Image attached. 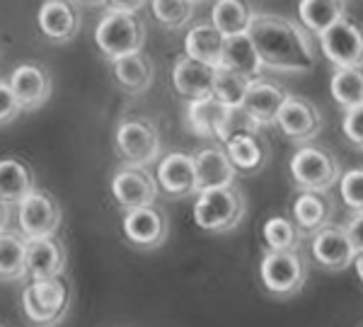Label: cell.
Returning <instances> with one entry per match:
<instances>
[{
    "label": "cell",
    "instance_id": "cell-4",
    "mask_svg": "<svg viewBox=\"0 0 363 327\" xmlns=\"http://www.w3.org/2000/svg\"><path fill=\"white\" fill-rule=\"evenodd\" d=\"M95 44L107 58H124L143 51L145 44V25L131 13L107 10L95 29Z\"/></svg>",
    "mask_w": 363,
    "mask_h": 327
},
{
    "label": "cell",
    "instance_id": "cell-3",
    "mask_svg": "<svg viewBox=\"0 0 363 327\" xmlns=\"http://www.w3.org/2000/svg\"><path fill=\"white\" fill-rule=\"evenodd\" d=\"M70 289L63 277L37 279L22 291V313L32 327H56L66 318Z\"/></svg>",
    "mask_w": 363,
    "mask_h": 327
},
{
    "label": "cell",
    "instance_id": "cell-34",
    "mask_svg": "<svg viewBox=\"0 0 363 327\" xmlns=\"http://www.w3.org/2000/svg\"><path fill=\"white\" fill-rule=\"evenodd\" d=\"M259 128L262 126L257 124L242 107H228L216 138H218L220 143H228L238 136H259Z\"/></svg>",
    "mask_w": 363,
    "mask_h": 327
},
{
    "label": "cell",
    "instance_id": "cell-17",
    "mask_svg": "<svg viewBox=\"0 0 363 327\" xmlns=\"http://www.w3.org/2000/svg\"><path fill=\"white\" fill-rule=\"evenodd\" d=\"M37 22L51 42H70L80 32V13L70 0H44Z\"/></svg>",
    "mask_w": 363,
    "mask_h": 327
},
{
    "label": "cell",
    "instance_id": "cell-11",
    "mask_svg": "<svg viewBox=\"0 0 363 327\" xmlns=\"http://www.w3.org/2000/svg\"><path fill=\"white\" fill-rule=\"evenodd\" d=\"M274 124H277L281 128V133H284L286 138H291V141L308 143L322 131L325 119H322V112L310 100L298 97V95H289L284 107L279 109Z\"/></svg>",
    "mask_w": 363,
    "mask_h": 327
},
{
    "label": "cell",
    "instance_id": "cell-44",
    "mask_svg": "<svg viewBox=\"0 0 363 327\" xmlns=\"http://www.w3.org/2000/svg\"><path fill=\"white\" fill-rule=\"evenodd\" d=\"M189 3H194V5H196V3H203V0H189Z\"/></svg>",
    "mask_w": 363,
    "mask_h": 327
},
{
    "label": "cell",
    "instance_id": "cell-36",
    "mask_svg": "<svg viewBox=\"0 0 363 327\" xmlns=\"http://www.w3.org/2000/svg\"><path fill=\"white\" fill-rule=\"evenodd\" d=\"M339 194L354 214L363 211V170H349L339 177Z\"/></svg>",
    "mask_w": 363,
    "mask_h": 327
},
{
    "label": "cell",
    "instance_id": "cell-6",
    "mask_svg": "<svg viewBox=\"0 0 363 327\" xmlns=\"http://www.w3.org/2000/svg\"><path fill=\"white\" fill-rule=\"evenodd\" d=\"M308 260L298 250L267 253L259 262V279L264 289L277 299H291L301 294L308 282Z\"/></svg>",
    "mask_w": 363,
    "mask_h": 327
},
{
    "label": "cell",
    "instance_id": "cell-19",
    "mask_svg": "<svg viewBox=\"0 0 363 327\" xmlns=\"http://www.w3.org/2000/svg\"><path fill=\"white\" fill-rule=\"evenodd\" d=\"M335 218V201L327 192H301L294 201V223L306 235H315Z\"/></svg>",
    "mask_w": 363,
    "mask_h": 327
},
{
    "label": "cell",
    "instance_id": "cell-31",
    "mask_svg": "<svg viewBox=\"0 0 363 327\" xmlns=\"http://www.w3.org/2000/svg\"><path fill=\"white\" fill-rule=\"evenodd\" d=\"M330 92L335 102L347 109L363 104V68H337L330 80Z\"/></svg>",
    "mask_w": 363,
    "mask_h": 327
},
{
    "label": "cell",
    "instance_id": "cell-21",
    "mask_svg": "<svg viewBox=\"0 0 363 327\" xmlns=\"http://www.w3.org/2000/svg\"><path fill=\"white\" fill-rule=\"evenodd\" d=\"M213 75L216 68L206 66V63H199L194 58L182 56L174 61L172 85L186 100H201V97H208L211 90H213Z\"/></svg>",
    "mask_w": 363,
    "mask_h": 327
},
{
    "label": "cell",
    "instance_id": "cell-27",
    "mask_svg": "<svg viewBox=\"0 0 363 327\" xmlns=\"http://www.w3.org/2000/svg\"><path fill=\"white\" fill-rule=\"evenodd\" d=\"M34 189V174L22 160L3 157L0 160V201L20 204Z\"/></svg>",
    "mask_w": 363,
    "mask_h": 327
},
{
    "label": "cell",
    "instance_id": "cell-8",
    "mask_svg": "<svg viewBox=\"0 0 363 327\" xmlns=\"http://www.w3.org/2000/svg\"><path fill=\"white\" fill-rule=\"evenodd\" d=\"M61 221H63L61 206L44 189H32L25 199L17 204V223H20L25 240L54 238L58 228H61Z\"/></svg>",
    "mask_w": 363,
    "mask_h": 327
},
{
    "label": "cell",
    "instance_id": "cell-42",
    "mask_svg": "<svg viewBox=\"0 0 363 327\" xmlns=\"http://www.w3.org/2000/svg\"><path fill=\"white\" fill-rule=\"evenodd\" d=\"M354 270H356V277L361 279V284H363V253L356 255V260H354Z\"/></svg>",
    "mask_w": 363,
    "mask_h": 327
},
{
    "label": "cell",
    "instance_id": "cell-12",
    "mask_svg": "<svg viewBox=\"0 0 363 327\" xmlns=\"http://www.w3.org/2000/svg\"><path fill=\"white\" fill-rule=\"evenodd\" d=\"M121 231H124L126 240L131 243L133 248L155 250L167 240L169 223H167L165 211H160V209H155V206H140V209H131V211L124 214Z\"/></svg>",
    "mask_w": 363,
    "mask_h": 327
},
{
    "label": "cell",
    "instance_id": "cell-35",
    "mask_svg": "<svg viewBox=\"0 0 363 327\" xmlns=\"http://www.w3.org/2000/svg\"><path fill=\"white\" fill-rule=\"evenodd\" d=\"M150 10H153L155 20L169 29L184 27L194 17V3L189 0H153Z\"/></svg>",
    "mask_w": 363,
    "mask_h": 327
},
{
    "label": "cell",
    "instance_id": "cell-45",
    "mask_svg": "<svg viewBox=\"0 0 363 327\" xmlns=\"http://www.w3.org/2000/svg\"><path fill=\"white\" fill-rule=\"evenodd\" d=\"M344 3H347V0H344Z\"/></svg>",
    "mask_w": 363,
    "mask_h": 327
},
{
    "label": "cell",
    "instance_id": "cell-38",
    "mask_svg": "<svg viewBox=\"0 0 363 327\" xmlns=\"http://www.w3.org/2000/svg\"><path fill=\"white\" fill-rule=\"evenodd\" d=\"M20 104H17L13 90L5 80H0V124H10L17 114H20Z\"/></svg>",
    "mask_w": 363,
    "mask_h": 327
},
{
    "label": "cell",
    "instance_id": "cell-23",
    "mask_svg": "<svg viewBox=\"0 0 363 327\" xmlns=\"http://www.w3.org/2000/svg\"><path fill=\"white\" fill-rule=\"evenodd\" d=\"M220 68L242 75L247 80H257L262 73V61L257 56V49L247 34L228 37L223 44V56H220Z\"/></svg>",
    "mask_w": 363,
    "mask_h": 327
},
{
    "label": "cell",
    "instance_id": "cell-5",
    "mask_svg": "<svg viewBox=\"0 0 363 327\" xmlns=\"http://www.w3.org/2000/svg\"><path fill=\"white\" fill-rule=\"evenodd\" d=\"M289 170L301 192H330L342 177L339 160L322 145H301L291 157Z\"/></svg>",
    "mask_w": 363,
    "mask_h": 327
},
{
    "label": "cell",
    "instance_id": "cell-14",
    "mask_svg": "<svg viewBox=\"0 0 363 327\" xmlns=\"http://www.w3.org/2000/svg\"><path fill=\"white\" fill-rule=\"evenodd\" d=\"M8 85L13 90L22 112L39 109L51 97V75L46 68L37 66V63H22V66H17L13 75H10Z\"/></svg>",
    "mask_w": 363,
    "mask_h": 327
},
{
    "label": "cell",
    "instance_id": "cell-46",
    "mask_svg": "<svg viewBox=\"0 0 363 327\" xmlns=\"http://www.w3.org/2000/svg\"><path fill=\"white\" fill-rule=\"evenodd\" d=\"M0 327H3V325H0Z\"/></svg>",
    "mask_w": 363,
    "mask_h": 327
},
{
    "label": "cell",
    "instance_id": "cell-24",
    "mask_svg": "<svg viewBox=\"0 0 363 327\" xmlns=\"http://www.w3.org/2000/svg\"><path fill=\"white\" fill-rule=\"evenodd\" d=\"M342 17H347V3L344 0H301L298 3L301 27L310 34H318V37L332 25H337Z\"/></svg>",
    "mask_w": 363,
    "mask_h": 327
},
{
    "label": "cell",
    "instance_id": "cell-43",
    "mask_svg": "<svg viewBox=\"0 0 363 327\" xmlns=\"http://www.w3.org/2000/svg\"><path fill=\"white\" fill-rule=\"evenodd\" d=\"M87 5H107V0H83Z\"/></svg>",
    "mask_w": 363,
    "mask_h": 327
},
{
    "label": "cell",
    "instance_id": "cell-10",
    "mask_svg": "<svg viewBox=\"0 0 363 327\" xmlns=\"http://www.w3.org/2000/svg\"><path fill=\"white\" fill-rule=\"evenodd\" d=\"M310 253H313V260L320 270L325 272H347L349 267H354L356 260V250L351 245L344 226H325L322 231H318L313 235V243H310Z\"/></svg>",
    "mask_w": 363,
    "mask_h": 327
},
{
    "label": "cell",
    "instance_id": "cell-29",
    "mask_svg": "<svg viewBox=\"0 0 363 327\" xmlns=\"http://www.w3.org/2000/svg\"><path fill=\"white\" fill-rule=\"evenodd\" d=\"M252 15L255 13L245 0H216L211 10V25L225 39L238 37V34H247Z\"/></svg>",
    "mask_w": 363,
    "mask_h": 327
},
{
    "label": "cell",
    "instance_id": "cell-22",
    "mask_svg": "<svg viewBox=\"0 0 363 327\" xmlns=\"http://www.w3.org/2000/svg\"><path fill=\"white\" fill-rule=\"evenodd\" d=\"M225 37L218 32L211 22L191 27L184 37V56L194 58L199 63H206L211 68L220 66V56H223Z\"/></svg>",
    "mask_w": 363,
    "mask_h": 327
},
{
    "label": "cell",
    "instance_id": "cell-2",
    "mask_svg": "<svg viewBox=\"0 0 363 327\" xmlns=\"http://www.w3.org/2000/svg\"><path fill=\"white\" fill-rule=\"evenodd\" d=\"M245 211H247V201L235 184L199 192L194 204V223L206 233H228L242 223Z\"/></svg>",
    "mask_w": 363,
    "mask_h": 327
},
{
    "label": "cell",
    "instance_id": "cell-13",
    "mask_svg": "<svg viewBox=\"0 0 363 327\" xmlns=\"http://www.w3.org/2000/svg\"><path fill=\"white\" fill-rule=\"evenodd\" d=\"M157 182L145 167H121L112 177V196L121 209L131 211L140 206H155Z\"/></svg>",
    "mask_w": 363,
    "mask_h": 327
},
{
    "label": "cell",
    "instance_id": "cell-41",
    "mask_svg": "<svg viewBox=\"0 0 363 327\" xmlns=\"http://www.w3.org/2000/svg\"><path fill=\"white\" fill-rule=\"evenodd\" d=\"M8 221H10V206L5 201H0V233L8 228Z\"/></svg>",
    "mask_w": 363,
    "mask_h": 327
},
{
    "label": "cell",
    "instance_id": "cell-18",
    "mask_svg": "<svg viewBox=\"0 0 363 327\" xmlns=\"http://www.w3.org/2000/svg\"><path fill=\"white\" fill-rule=\"evenodd\" d=\"M286 97H289V92L281 85L272 83V80H264V78H257L250 83L240 107H242L259 126H267L277 121V114H279V109L284 107Z\"/></svg>",
    "mask_w": 363,
    "mask_h": 327
},
{
    "label": "cell",
    "instance_id": "cell-37",
    "mask_svg": "<svg viewBox=\"0 0 363 327\" xmlns=\"http://www.w3.org/2000/svg\"><path fill=\"white\" fill-rule=\"evenodd\" d=\"M342 131H344V136L349 138V143H354L356 148L363 150V104L344 112Z\"/></svg>",
    "mask_w": 363,
    "mask_h": 327
},
{
    "label": "cell",
    "instance_id": "cell-39",
    "mask_svg": "<svg viewBox=\"0 0 363 327\" xmlns=\"http://www.w3.org/2000/svg\"><path fill=\"white\" fill-rule=\"evenodd\" d=\"M344 231H347L351 245H354L356 253H363V211L354 214L349 218V223L344 226Z\"/></svg>",
    "mask_w": 363,
    "mask_h": 327
},
{
    "label": "cell",
    "instance_id": "cell-40",
    "mask_svg": "<svg viewBox=\"0 0 363 327\" xmlns=\"http://www.w3.org/2000/svg\"><path fill=\"white\" fill-rule=\"evenodd\" d=\"M109 10H119V13H131L136 15L145 5V0H107Z\"/></svg>",
    "mask_w": 363,
    "mask_h": 327
},
{
    "label": "cell",
    "instance_id": "cell-16",
    "mask_svg": "<svg viewBox=\"0 0 363 327\" xmlns=\"http://www.w3.org/2000/svg\"><path fill=\"white\" fill-rule=\"evenodd\" d=\"M68 265L66 245L58 238H37L27 240V277L32 282L37 279H54L63 277Z\"/></svg>",
    "mask_w": 363,
    "mask_h": 327
},
{
    "label": "cell",
    "instance_id": "cell-28",
    "mask_svg": "<svg viewBox=\"0 0 363 327\" xmlns=\"http://www.w3.org/2000/svg\"><path fill=\"white\" fill-rule=\"evenodd\" d=\"M223 150L228 160L233 162L235 172H257L264 167L269 150L267 143L262 141V136H238L233 141L223 143Z\"/></svg>",
    "mask_w": 363,
    "mask_h": 327
},
{
    "label": "cell",
    "instance_id": "cell-26",
    "mask_svg": "<svg viewBox=\"0 0 363 327\" xmlns=\"http://www.w3.org/2000/svg\"><path fill=\"white\" fill-rule=\"evenodd\" d=\"M27 277V240L22 233H0V282H20Z\"/></svg>",
    "mask_w": 363,
    "mask_h": 327
},
{
    "label": "cell",
    "instance_id": "cell-30",
    "mask_svg": "<svg viewBox=\"0 0 363 327\" xmlns=\"http://www.w3.org/2000/svg\"><path fill=\"white\" fill-rule=\"evenodd\" d=\"M225 104H220L216 97H201V100H191L186 107V121H189L191 131L201 138H216L218 126L225 116Z\"/></svg>",
    "mask_w": 363,
    "mask_h": 327
},
{
    "label": "cell",
    "instance_id": "cell-32",
    "mask_svg": "<svg viewBox=\"0 0 363 327\" xmlns=\"http://www.w3.org/2000/svg\"><path fill=\"white\" fill-rule=\"evenodd\" d=\"M262 238L269 253H286V250H298L303 243V233L298 231L296 223L284 216H272L262 226Z\"/></svg>",
    "mask_w": 363,
    "mask_h": 327
},
{
    "label": "cell",
    "instance_id": "cell-1",
    "mask_svg": "<svg viewBox=\"0 0 363 327\" xmlns=\"http://www.w3.org/2000/svg\"><path fill=\"white\" fill-rule=\"evenodd\" d=\"M247 37L257 49L262 68L281 73H308L315 68L313 34L298 22L281 15L255 13L247 27Z\"/></svg>",
    "mask_w": 363,
    "mask_h": 327
},
{
    "label": "cell",
    "instance_id": "cell-20",
    "mask_svg": "<svg viewBox=\"0 0 363 327\" xmlns=\"http://www.w3.org/2000/svg\"><path fill=\"white\" fill-rule=\"evenodd\" d=\"M196 192L220 189V187L235 184V167L228 160L223 148H203L194 155Z\"/></svg>",
    "mask_w": 363,
    "mask_h": 327
},
{
    "label": "cell",
    "instance_id": "cell-25",
    "mask_svg": "<svg viewBox=\"0 0 363 327\" xmlns=\"http://www.w3.org/2000/svg\"><path fill=\"white\" fill-rule=\"evenodd\" d=\"M114 63V78L119 83L121 90L131 92V95H140L145 92L153 83V75H155V68H153V61L138 51V54H131V56H124V58H116Z\"/></svg>",
    "mask_w": 363,
    "mask_h": 327
},
{
    "label": "cell",
    "instance_id": "cell-33",
    "mask_svg": "<svg viewBox=\"0 0 363 327\" xmlns=\"http://www.w3.org/2000/svg\"><path fill=\"white\" fill-rule=\"evenodd\" d=\"M250 83L252 80L218 66L216 68V75H213V90H211V97H216V100L220 104H225V107H240Z\"/></svg>",
    "mask_w": 363,
    "mask_h": 327
},
{
    "label": "cell",
    "instance_id": "cell-9",
    "mask_svg": "<svg viewBox=\"0 0 363 327\" xmlns=\"http://www.w3.org/2000/svg\"><path fill=\"white\" fill-rule=\"evenodd\" d=\"M320 49L337 68H363V27L351 17L320 34Z\"/></svg>",
    "mask_w": 363,
    "mask_h": 327
},
{
    "label": "cell",
    "instance_id": "cell-7",
    "mask_svg": "<svg viewBox=\"0 0 363 327\" xmlns=\"http://www.w3.org/2000/svg\"><path fill=\"white\" fill-rule=\"evenodd\" d=\"M116 153L126 165L131 167H148L160 157L162 138L153 121L148 119H126L121 121L114 136Z\"/></svg>",
    "mask_w": 363,
    "mask_h": 327
},
{
    "label": "cell",
    "instance_id": "cell-15",
    "mask_svg": "<svg viewBox=\"0 0 363 327\" xmlns=\"http://www.w3.org/2000/svg\"><path fill=\"white\" fill-rule=\"evenodd\" d=\"M157 189L169 196H191L196 192V172H194V155L189 153H167L157 165L155 172Z\"/></svg>",
    "mask_w": 363,
    "mask_h": 327
}]
</instances>
